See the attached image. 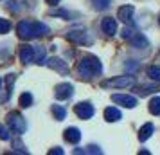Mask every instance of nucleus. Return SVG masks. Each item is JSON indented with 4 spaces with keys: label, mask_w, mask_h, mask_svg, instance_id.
Returning a JSON list of instances; mask_svg holds the SVG:
<instances>
[{
    "label": "nucleus",
    "mask_w": 160,
    "mask_h": 155,
    "mask_svg": "<svg viewBox=\"0 0 160 155\" xmlns=\"http://www.w3.org/2000/svg\"><path fill=\"white\" fill-rule=\"evenodd\" d=\"M92 4H94V8L97 11H104V9H108L110 0H92Z\"/></svg>",
    "instance_id": "21"
},
{
    "label": "nucleus",
    "mask_w": 160,
    "mask_h": 155,
    "mask_svg": "<svg viewBox=\"0 0 160 155\" xmlns=\"http://www.w3.org/2000/svg\"><path fill=\"white\" fill-rule=\"evenodd\" d=\"M153 132H155V126H153L151 123H146V125L138 130V141H142V142H144V141H148L149 137H151Z\"/></svg>",
    "instance_id": "15"
},
{
    "label": "nucleus",
    "mask_w": 160,
    "mask_h": 155,
    "mask_svg": "<svg viewBox=\"0 0 160 155\" xmlns=\"http://www.w3.org/2000/svg\"><path fill=\"white\" fill-rule=\"evenodd\" d=\"M31 105H32V96H31L29 92H23L22 96H20V106L22 108H29Z\"/></svg>",
    "instance_id": "20"
},
{
    "label": "nucleus",
    "mask_w": 160,
    "mask_h": 155,
    "mask_svg": "<svg viewBox=\"0 0 160 155\" xmlns=\"http://www.w3.org/2000/svg\"><path fill=\"white\" fill-rule=\"evenodd\" d=\"M63 137H65L67 142H70V144H78L81 141V132L79 128H76V126H70V128H67L65 132H63Z\"/></svg>",
    "instance_id": "10"
},
{
    "label": "nucleus",
    "mask_w": 160,
    "mask_h": 155,
    "mask_svg": "<svg viewBox=\"0 0 160 155\" xmlns=\"http://www.w3.org/2000/svg\"><path fill=\"white\" fill-rule=\"evenodd\" d=\"M133 13H135V8H133V6H130V4H128V6H121L119 11H117V18L122 20L124 23H128V22H131Z\"/></svg>",
    "instance_id": "9"
},
{
    "label": "nucleus",
    "mask_w": 160,
    "mask_h": 155,
    "mask_svg": "<svg viewBox=\"0 0 160 155\" xmlns=\"http://www.w3.org/2000/svg\"><path fill=\"white\" fill-rule=\"evenodd\" d=\"M0 87H2V80H0Z\"/></svg>",
    "instance_id": "31"
},
{
    "label": "nucleus",
    "mask_w": 160,
    "mask_h": 155,
    "mask_svg": "<svg viewBox=\"0 0 160 155\" xmlns=\"http://www.w3.org/2000/svg\"><path fill=\"white\" fill-rule=\"evenodd\" d=\"M45 2H47L49 6H58V4L61 2V0H45Z\"/></svg>",
    "instance_id": "29"
},
{
    "label": "nucleus",
    "mask_w": 160,
    "mask_h": 155,
    "mask_svg": "<svg viewBox=\"0 0 160 155\" xmlns=\"http://www.w3.org/2000/svg\"><path fill=\"white\" fill-rule=\"evenodd\" d=\"M158 25H160V15H158Z\"/></svg>",
    "instance_id": "30"
},
{
    "label": "nucleus",
    "mask_w": 160,
    "mask_h": 155,
    "mask_svg": "<svg viewBox=\"0 0 160 155\" xmlns=\"http://www.w3.org/2000/svg\"><path fill=\"white\" fill-rule=\"evenodd\" d=\"M52 114H54V117L58 119V121H63L65 116H67V110L63 106H59V105H54V106H52Z\"/></svg>",
    "instance_id": "18"
},
{
    "label": "nucleus",
    "mask_w": 160,
    "mask_h": 155,
    "mask_svg": "<svg viewBox=\"0 0 160 155\" xmlns=\"http://www.w3.org/2000/svg\"><path fill=\"white\" fill-rule=\"evenodd\" d=\"M8 125H9V128H11V132L16 133V135H22V133L27 130V123H25V119H23L18 112L8 114Z\"/></svg>",
    "instance_id": "4"
},
{
    "label": "nucleus",
    "mask_w": 160,
    "mask_h": 155,
    "mask_svg": "<svg viewBox=\"0 0 160 155\" xmlns=\"http://www.w3.org/2000/svg\"><path fill=\"white\" fill-rule=\"evenodd\" d=\"M126 69H128V70H135V69H137V65H135V63H133V59H128V63H126Z\"/></svg>",
    "instance_id": "28"
},
{
    "label": "nucleus",
    "mask_w": 160,
    "mask_h": 155,
    "mask_svg": "<svg viewBox=\"0 0 160 155\" xmlns=\"http://www.w3.org/2000/svg\"><path fill=\"white\" fill-rule=\"evenodd\" d=\"M49 155H63V150L61 148H54V150L49 152Z\"/></svg>",
    "instance_id": "27"
},
{
    "label": "nucleus",
    "mask_w": 160,
    "mask_h": 155,
    "mask_svg": "<svg viewBox=\"0 0 160 155\" xmlns=\"http://www.w3.org/2000/svg\"><path fill=\"white\" fill-rule=\"evenodd\" d=\"M67 38H68L70 42H74V44H81V45H90L92 44V38L88 36V33L85 29H81V27L68 31Z\"/></svg>",
    "instance_id": "5"
},
{
    "label": "nucleus",
    "mask_w": 160,
    "mask_h": 155,
    "mask_svg": "<svg viewBox=\"0 0 160 155\" xmlns=\"http://www.w3.org/2000/svg\"><path fill=\"white\" fill-rule=\"evenodd\" d=\"M16 33L18 38L22 40H31V38H38L43 36L49 33V27L43 22H29V20H22V22L16 25Z\"/></svg>",
    "instance_id": "1"
},
{
    "label": "nucleus",
    "mask_w": 160,
    "mask_h": 155,
    "mask_svg": "<svg viewBox=\"0 0 160 155\" xmlns=\"http://www.w3.org/2000/svg\"><path fill=\"white\" fill-rule=\"evenodd\" d=\"M87 153H102V150L99 146H94V144H92V146L87 148Z\"/></svg>",
    "instance_id": "24"
},
{
    "label": "nucleus",
    "mask_w": 160,
    "mask_h": 155,
    "mask_svg": "<svg viewBox=\"0 0 160 155\" xmlns=\"http://www.w3.org/2000/svg\"><path fill=\"white\" fill-rule=\"evenodd\" d=\"M9 137H11V135H9V130L4 125H0V139L2 141H9Z\"/></svg>",
    "instance_id": "23"
},
{
    "label": "nucleus",
    "mask_w": 160,
    "mask_h": 155,
    "mask_svg": "<svg viewBox=\"0 0 160 155\" xmlns=\"http://www.w3.org/2000/svg\"><path fill=\"white\" fill-rule=\"evenodd\" d=\"M101 72H102V63L99 61L97 56H92V54L83 56L78 63V74L85 80H90V78H94Z\"/></svg>",
    "instance_id": "2"
},
{
    "label": "nucleus",
    "mask_w": 160,
    "mask_h": 155,
    "mask_svg": "<svg viewBox=\"0 0 160 155\" xmlns=\"http://www.w3.org/2000/svg\"><path fill=\"white\" fill-rule=\"evenodd\" d=\"M13 146H15V150H18V152L25 153V148H23V144L20 142V141H15V142H13Z\"/></svg>",
    "instance_id": "26"
},
{
    "label": "nucleus",
    "mask_w": 160,
    "mask_h": 155,
    "mask_svg": "<svg viewBox=\"0 0 160 155\" xmlns=\"http://www.w3.org/2000/svg\"><path fill=\"white\" fill-rule=\"evenodd\" d=\"M131 44H133V47H137V49H142V47H148V40H146L142 34H133V36L130 38Z\"/></svg>",
    "instance_id": "16"
},
{
    "label": "nucleus",
    "mask_w": 160,
    "mask_h": 155,
    "mask_svg": "<svg viewBox=\"0 0 160 155\" xmlns=\"http://www.w3.org/2000/svg\"><path fill=\"white\" fill-rule=\"evenodd\" d=\"M149 112H151L153 116H160V97L155 96L149 101Z\"/></svg>",
    "instance_id": "17"
},
{
    "label": "nucleus",
    "mask_w": 160,
    "mask_h": 155,
    "mask_svg": "<svg viewBox=\"0 0 160 155\" xmlns=\"http://www.w3.org/2000/svg\"><path fill=\"white\" fill-rule=\"evenodd\" d=\"M112 101L115 105H121L124 108H135L137 106V97L135 96H130V94H113L112 96Z\"/></svg>",
    "instance_id": "6"
},
{
    "label": "nucleus",
    "mask_w": 160,
    "mask_h": 155,
    "mask_svg": "<svg viewBox=\"0 0 160 155\" xmlns=\"http://www.w3.org/2000/svg\"><path fill=\"white\" fill-rule=\"evenodd\" d=\"M135 85V78L133 76H128V74H124V76H117V78H112V80H106V81L101 83L102 89H130Z\"/></svg>",
    "instance_id": "3"
},
{
    "label": "nucleus",
    "mask_w": 160,
    "mask_h": 155,
    "mask_svg": "<svg viewBox=\"0 0 160 155\" xmlns=\"http://www.w3.org/2000/svg\"><path fill=\"white\" fill-rule=\"evenodd\" d=\"M20 61H22L23 65L34 61V49L31 45H23L22 49H20Z\"/></svg>",
    "instance_id": "12"
},
{
    "label": "nucleus",
    "mask_w": 160,
    "mask_h": 155,
    "mask_svg": "<svg viewBox=\"0 0 160 155\" xmlns=\"http://www.w3.org/2000/svg\"><path fill=\"white\" fill-rule=\"evenodd\" d=\"M9 29H11V23H9V20H6V18H0V34H6Z\"/></svg>",
    "instance_id": "22"
},
{
    "label": "nucleus",
    "mask_w": 160,
    "mask_h": 155,
    "mask_svg": "<svg viewBox=\"0 0 160 155\" xmlns=\"http://www.w3.org/2000/svg\"><path fill=\"white\" fill-rule=\"evenodd\" d=\"M47 65L51 67V69H54V70L61 72V74H65L67 70H68V65H67L61 58H51L49 61H47Z\"/></svg>",
    "instance_id": "14"
},
{
    "label": "nucleus",
    "mask_w": 160,
    "mask_h": 155,
    "mask_svg": "<svg viewBox=\"0 0 160 155\" xmlns=\"http://www.w3.org/2000/svg\"><path fill=\"white\" fill-rule=\"evenodd\" d=\"M101 27H102V31H104L108 36H113V34L117 33V29H119V27H117V20L115 18H112V16H108V18L102 20Z\"/></svg>",
    "instance_id": "11"
},
{
    "label": "nucleus",
    "mask_w": 160,
    "mask_h": 155,
    "mask_svg": "<svg viewBox=\"0 0 160 155\" xmlns=\"http://www.w3.org/2000/svg\"><path fill=\"white\" fill-rule=\"evenodd\" d=\"M74 112H76V116H78L79 119H90V117H92V116L95 114L94 105L88 103V101L78 103V105H76V108H74Z\"/></svg>",
    "instance_id": "7"
},
{
    "label": "nucleus",
    "mask_w": 160,
    "mask_h": 155,
    "mask_svg": "<svg viewBox=\"0 0 160 155\" xmlns=\"http://www.w3.org/2000/svg\"><path fill=\"white\" fill-rule=\"evenodd\" d=\"M148 76L151 78L153 81H160V67L158 65H151L148 69Z\"/></svg>",
    "instance_id": "19"
},
{
    "label": "nucleus",
    "mask_w": 160,
    "mask_h": 155,
    "mask_svg": "<svg viewBox=\"0 0 160 155\" xmlns=\"http://www.w3.org/2000/svg\"><path fill=\"white\" fill-rule=\"evenodd\" d=\"M133 34H135V33H133V31H131L130 27H124V31H122V38H126V40H128V38H131Z\"/></svg>",
    "instance_id": "25"
},
{
    "label": "nucleus",
    "mask_w": 160,
    "mask_h": 155,
    "mask_svg": "<svg viewBox=\"0 0 160 155\" xmlns=\"http://www.w3.org/2000/svg\"><path fill=\"white\" fill-rule=\"evenodd\" d=\"M121 117H122V114H121V110L115 108V106H108V108L104 110V119H106L108 123H117V121H121Z\"/></svg>",
    "instance_id": "13"
},
{
    "label": "nucleus",
    "mask_w": 160,
    "mask_h": 155,
    "mask_svg": "<svg viewBox=\"0 0 160 155\" xmlns=\"http://www.w3.org/2000/svg\"><path fill=\"white\" fill-rule=\"evenodd\" d=\"M72 94H74V87L70 83H59L58 87L54 89V96H56V99H59V101L68 99Z\"/></svg>",
    "instance_id": "8"
}]
</instances>
